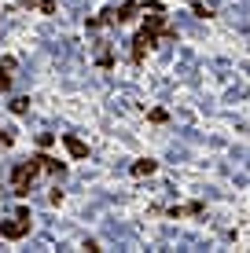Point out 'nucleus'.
Returning <instances> with one entry per match:
<instances>
[{
  "label": "nucleus",
  "mask_w": 250,
  "mask_h": 253,
  "mask_svg": "<svg viewBox=\"0 0 250 253\" xmlns=\"http://www.w3.org/2000/svg\"><path fill=\"white\" fill-rule=\"evenodd\" d=\"M202 202H192V206H180V209H169V216H177V220H180V216H195V213H202Z\"/></svg>",
  "instance_id": "nucleus-8"
},
{
  "label": "nucleus",
  "mask_w": 250,
  "mask_h": 253,
  "mask_svg": "<svg viewBox=\"0 0 250 253\" xmlns=\"http://www.w3.org/2000/svg\"><path fill=\"white\" fill-rule=\"evenodd\" d=\"M26 107H30V99H11V114H26Z\"/></svg>",
  "instance_id": "nucleus-10"
},
{
  "label": "nucleus",
  "mask_w": 250,
  "mask_h": 253,
  "mask_svg": "<svg viewBox=\"0 0 250 253\" xmlns=\"http://www.w3.org/2000/svg\"><path fill=\"white\" fill-rule=\"evenodd\" d=\"M158 169V162H151V158H140V162H133V176L140 180V176H151V172Z\"/></svg>",
  "instance_id": "nucleus-6"
},
{
  "label": "nucleus",
  "mask_w": 250,
  "mask_h": 253,
  "mask_svg": "<svg viewBox=\"0 0 250 253\" xmlns=\"http://www.w3.org/2000/svg\"><path fill=\"white\" fill-rule=\"evenodd\" d=\"M41 172H45V169H41V158H37V154H33L30 162H19V165H15V169H11V191H15V198H26V195H30L33 180H37Z\"/></svg>",
  "instance_id": "nucleus-2"
},
{
  "label": "nucleus",
  "mask_w": 250,
  "mask_h": 253,
  "mask_svg": "<svg viewBox=\"0 0 250 253\" xmlns=\"http://www.w3.org/2000/svg\"><path fill=\"white\" fill-rule=\"evenodd\" d=\"M0 143H4V147H11V132H0Z\"/></svg>",
  "instance_id": "nucleus-11"
},
{
  "label": "nucleus",
  "mask_w": 250,
  "mask_h": 253,
  "mask_svg": "<svg viewBox=\"0 0 250 253\" xmlns=\"http://www.w3.org/2000/svg\"><path fill=\"white\" fill-rule=\"evenodd\" d=\"M148 121H154V125H166V121H169V114H166L162 107H154L151 114H148Z\"/></svg>",
  "instance_id": "nucleus-9"
},
{
  "label": "nucleus",
  "mask_w": 250,
  "mask_h": 253,
  "mask_svg": "<svg viewBox=\"0 0 250 253\" xmlns=\"http://www.w3.org/2000/svg\"><path fill=\"white\" fill-rule=\"evenodd\" d=\"M63 147L70 151V158H77V162H81V158H89V147H85V143H81L77 136H70V132L63 136Z\"/></svg>",
  "instance_id": "nucleus-5"
},
{
  "label": "nucleus",
  "mask_w": 250,
  "mask_h": 253,
  "mask_svg": "<svg viewBox=\"0 0 250 253\" xmlns=\"http://www.w3.org/2000/svg\"><path fill=\"white\" fill-rule=\"evenodd\" d=\"M103 11H107V19L114 22V26H122V22H129L136 11H140V0H125L122 7H103Z\"/></svg>",
  "instance_id": "nucleus-4"
},
{
  "label": "nucleus",
  "mask_w": 250,
  "mask_h": 253,
  "mask_svg": "<svg viewBox=\"0 0 250 253\" xmlns=\"http://www.w3.org/2000/svg\"><path fill=\"white\" fill-rule=\"evenodd\" d=\"M11 66H15V59H0V92L11 88Z\"/></svg>",
  "instance_id": "nucleus-7"
},
{
  "label": "nucleus",
  "mask_w": 250,
  "mask_h": 253,
  "mask_svg": "<svg viewBox=\"0 0 250 253\" xmlns=\"http://www.w3.org/2000/svg\"><path fill=\"white\" fill-rule=\"evenodd\" d=\"M148 22H144V30L133 37V63H144V55H148L151 48H158L162 37L177 41V26H169L166 19V7H162V0H148Z\"/></svg>",
  "instance_id": "nucleus-1"
},
{
  "label": "nucleus",
  "mask_w": 250,
  "mask_h": 253,
  "mask_svg": "<svg viewBox=\"0 0 250 253\" xmlns=\"http://www.w3.org/2000/svg\"><path fill=\"white\" fill-rule=\"evenodd\" d=\"M30 209H19V213L11 216V220H0V239H7V242H19L30 235Z\"/></svg>",
  "instance_id": "nucleus-3"
}]
</instances>
